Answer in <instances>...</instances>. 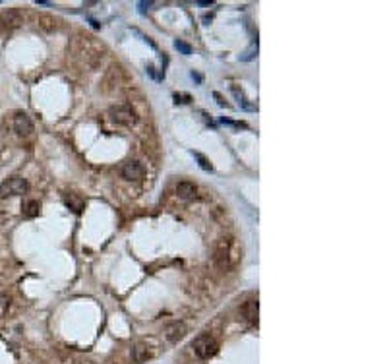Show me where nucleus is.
Returning a JSON list of instances; mask_svg holds the SVG:
<instances>
[{
	"instance_id": "nucleus-17",
	"label": "nucleus",
	"mask_w": 387,
	"mask_h": 364,
	"mask_svg": "<svg viewBox=\"0 0 387 364\" xmlns=\"http://www.w3.org/2000/svg\"><path fill=\"white\" fill-rule=\"evenodd\" d=\"M215 99H217V103H219L221 107H229V105H227V103L223 101V97H221V95H219V93H215Z\"/></svg>"
},
{
	"instance_id": "nucleus-8",
	"label": "nucleus",
	"mask_w": 387,
	"mask_h": 364,
	"mask_svg": "<svg viewBox=\"0 0 387 364\" xmlns=\"http://www.w3.org/2000/svg\"><path fill=\"white\" fill-rule=\"evenodd\" d=\"M240 312H242V316L246 318V322H250V324H258V316H259V302L258 299H250V301H246L244 304H242V308H240Z\"/></svg>"
},
{
	"instance_id": "nucleus-2",
	"label": "nucleus",
	"mask_w": 387,
	"mask_h": 364,
	"mask_svg": "<svg viewBox=\"0 0 387 364\" xmlns=\"http://www.w3.org/2000/svg\"><path fill=\"white\" fill-rule=\"evenodd\" d=\"M72 53H74V58L80 64L87 66V68H95V66L103 60L105 49H103L93 37L78 35L76 41L72 43Z\"/></svg>"
},
{
	"instance_id": "nucleus-14",
	"label": "nucleus",
	"mask_w": 387,
	"mask_h": 364,
	"mask_svg": "<svg viewBox=\"0 0 387 364\" xmlns=\"http://www.w3.org/2000/svg\"><path fill=\"white\" fill-rule=\"evenodd\" d=\"M194 157L198 159V163H200V167H202L203 171H209V173H211V171H213V165L209 163V159H205V157H203L202 153H198V151H194Z\"/></svg>"
},
{
	"instance_id": "nucleus-16",
	"label": "nucleus",
	"mask_w": 387,
	"mask_h": 364,
	"mask_svg": "<svg viewBox=\"0 0 387 364\" xmlns=\"http://www.w3.org/2000/svg\"><path fill=\"white\" fill-rule=\"evenodd\" d=\"M8 306H10L8 297H4V294H0V318H4V314L8 312Z\"/></svg>"
},
{
	"instance_id": "nucleus-11",
	"label": "nucleus",
	"mask_w": 387,
	"mask_h": 364,
	"mask_svg": "<svg viewBox=\"0 0 387 364\" xmlns=\"http://www.w3.org/2000/svg\"><path fill=\"white\" fill-rule=\"evenodd\" d=\"M165 333H166V339L168 341H178V339H182L186 333V326L184 324H178V322H175V324H171L168 328L165 329Z\"/></svg>"
},
{
	"instance_id": "nucleus-7",
	"label": "nucleus",
	"mask_w": 387,
	"mask_h": 364,
	"mask_svg": "<svg viewBox=\"0 0 387 364\" xmlns=\"http://www.w3.org/2000/svg\"><path fill=\"white\" fill-rule=\"evenodd\" d=\"M157 355V349L155 347H151L148 341H141L138 345L132 349V358H134V362H148L149 358H153Z\"/></svg>"
},
{
	"instance_id": "nucleus-18",
	"label": "nucleus",
	"mask_w": 387,
	"mask_h": 364,
	"mask_svg": "<svg viewBox=\"0 0 387 364\" xmlns=\"http://www.w3.org/2000/svg\"><path fill=\"white\" fill-rule=\"evenodd\" d=\"M153 2H139V8H141V12H146V8H149Z\"/></svg>"
},
{
	"instance_id": "nucleus-13",
	"label": "nucleus",
	"mask_w": 387,
	"mask_h": 364,
	"mask_svg": "<svg viewBox=\"0 0 387 364\" xmlns=\"http://www.w3.org/2000/svg\"><path fill=\"white\" fill-rule=\"evenodd\" d=\"M39 26L43 29H46V31H53V29H56V26H58V21H56L55 18H51V16H39Z\"/></svg>"
},
{
	"instance_id": "nucleus-12",
	"label": "nucleus",
	"mask_w": 387,
	"mask_h": 364,
	"mask_svg": "<svg viewBox=\"0 0 387 364\" xmlns=\"http://www.w3.org/2000/svg\"><path fill=\"white\" fill-rule=\"evenodd\" d=\"M39 210H41V203H39L37 200H29L23 203V217H35V215H39Z\"/></svg>"
},
{
	"instance_id": "nucleus-9",
	"label": "nucleus",
	"mask_w": 387,
	"mask_h": 364,
	"mask_svg": "<svg viewBox=\"0 0 387 364\" xmlns=\"http://www.w3.org/2000/svg\"><path fill=\"white\" fill-rule=\"evenodd\" d=\"M122 176L126 178V180H139L141 176H143V167L139 161H126L124 167H122Z\"/></svg>"
},
{
	"instance_id": "nucleus-4",
	"label": "nucleus",
	"mask_w": 387,
	"mask_h": 364,
	"mask_svg": "<svg viewBox=\"0 0 387 364\" xmlns=\"http://www.w3.org/2000/svg\"><path fill=\"white\" fill-rule=\"evenodd\" d=\"M109 115H111L112 122L118 124V126L130 128L138 122V115H136V110L132 109L130 105H116V107H112L109 110Z\"/></svg>"
},
{
	"instance_id": "nucleus-1",
	"label": "nucleus",
	"mask_w": 387,
	"mask_h": 364,
	"mask_svg": "<svg viewBox=\"0 0 387 364\" xmlns=\"http://www.w3.org/2000/svg\"><path fill=\"white\" fill-rule=\"evenodd\" d=\"M242 258V248H240L238 240L231 235L217 238V242L213 246V262L221 271L229 273L232 269H236V265L240 264Z\"/></svg>"
},
{
	"instance_id": "nucleus-10",
	"label": "nucleus",
	"mask_w": 387,
	"mask_h": 364,
	"mask_svg": "<svg viewBox=\"0 0 387 364\" xmlns=\"http://www.w3.org/2000/svg\"><path fill=\"white\" fill-rule=\"evenodd\" d=\"M176 196L180 200H196L198 198V186L194 182L182 180L176 184Z\"/></svg>"
},
{
	"instance_id": "nucleus-6",
	"label": "nucleus",
	"mask_w": 387,
	"mask_h": 364,
	"mask_svg": "<svg viewBox=\"0 0 387 364\" xmlns=\"http://www.w3.org/2000/svg\"><path fill=\"white\" fill-rule=\"evenodd\" d=\"M12 128H14V132H16L18 136L26 138L33 132V122H31V119L28 117V112L18 110V112L12 117Z\"/></svg>"
},
{
	"instance_id": "nucleus-3",
	"label": "nucleus",
	"mask_w": 387,
	"mask_h": 364,
	"mask_svg": "<svg viewBox=\"0 0 387 364\" xmlns=\"http://www.w3.org/2000/svg\"><path fill=\"white\" fill-rule=\"evenodd\" d=\"M192 349L198 358L205 360V358H211V356L219 351V343H217V339L213 335H209V333H202V335H198L192 341Z\"/></svg>"
},
{
	"instance_id": "nucleus-5",
	"label": "nucleus",
	"mask_w": 387,
	"mask_h": 364,
	"mask_svg": "<svg viewBox=\"0 0 387 364\" xmlns=\"http://www.w3.org/2000/svg\"><path fill=\"white\" fill-rule=\"evenodd\" d=\"M29 188V184L26 178L21 176H10L6 180L0 184V196L6 198V196H21L26 194Z\"/></svg>"
},
{
	"instance_id": "nucleus-15",
	"label": "nucleus",
	"mask_w": 387,
	"mask_h": 364,
	"mask_svg": "<svg viewBox=\"0 0 387 364\" xmlns=\"http://www.w3.org/2000/svg\"><path fill=\"white\" fill-rule=\"evenodd\" d=\"M175 47L182 53V55H192V47L188 45V43H184V41H180V39L175 41Z\"/></svg>"
}]
</instances>
